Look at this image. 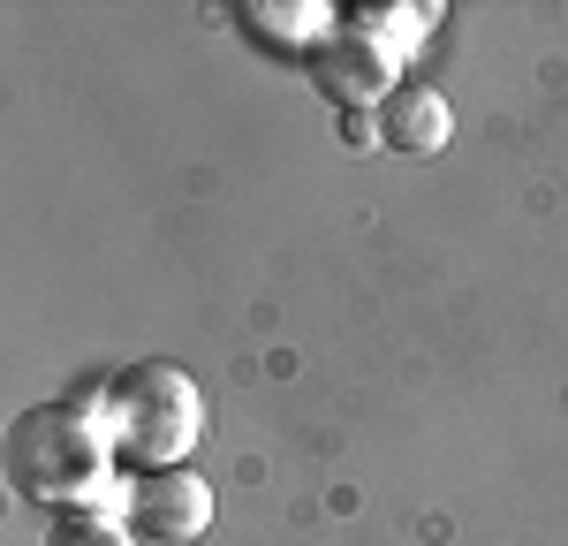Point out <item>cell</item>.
I'll use <instances>...</instances> for the list:
<instances>
[{"mask_svg": "<svg viewBox=\"0 0 568 546\" xmlns=\"http://www.w3.org/2000/svg\"><path fill=\"white\" fill-rule=\"evenodd\" d=\"M114 433H106V403L91 395H53V403L16 410L8 425V486L39 508H91L114 478Z\"/></svg>", "mask_w": 568, "mask_h": 546, "instance_id": "cell-1", "label": "cell"}, {"mask_svg": "<svg viewBox=\"0 0 568 546\" xmlns=\"http://www.w3.org/2000/svg\"><path fill=\"white\" fill-rule=\"evenodd\" d=\"M106 433H114V455L130 463L136 478L144 471H175L190 463L197 433H205V387L168 357H144V364H122L106 387Z\"/></svg>", "mask_w": 568, "mask_h": 546, "instance_id": "cell-2", "label": "cell"}, {"mask_svg": "<svg viewBox=\"0 0 568 546\" xmlns=\"http://www.w3.org/2000/svg\"><path fill=\"white\" fill-rule=\"evenodd\" d=\"M130 532L152 546H190L205 539V524H213V486L190 471V463H175V471H144L130 486Z\"/></svg>", "mask_w": 568, "mask_h": 546, "instance_id": "cell-3", "label": "cell"}, {"mask_svg": "<svg viewBox=\"0 0 568 546\" xmlns=\"http://www.w3.org/2000/svg\"><path fill=\"white\" fill-rule=\"evenodd\" d=\"M304 61H311V84L326 91L342 114H372V99H387V91H394V61L364 39L356 23H334Z\"/></svg>", "mask_w": 568, "mask_h": 546, "instance_id": "cell-4", "label": "cell"}, {"mask_svg": "<svg viewBox=\"0 0 568 546\" xmlns=\"http://www.w3.org/2000/svg\"><path fill=\"white\" fill-rule=\"evenodd\" d=\"M455 130V114H447V99L433 84H394L379 99V144L387 152H409V160H433L439 144Z\"/></svg>", "mask_w": 568, "mask_h": 546, "instance_id": "cell-5", "label": "cell"}, {"mask_svg": "<svg viewBox=\"0 0 568 546\" xmlns=\"http://www.w3.org/2000/svg\"><path fill=\"white\" fill-rule=\"evenodd\" d=\"M342 23H356L364 39L387 53V61H402V53L417 46V31H425V8H379V16H372V8H356V16H342Z\"/></svg>", "mask_w": 568, "mask_h": 546, "instance_id": "cell-6", "label": "cell"}, {"mask_svg": "<svg viewBox=\"0 0 568 546\" xmlns=\"http://www.w3.org/2000/svg\"><path fill=\"white\" fill-rule=\"evenodd\" d=\"M45 546H130V524H114L99 508H69V516H53Z\"/></svg>", "mask_w": 568, "mask_h": 546, "instance_id": "cell-7", "label": "cell"}, {"mask_svg": "<svg viewBox=\"0 0 568 546\" xmlns=\"http://www.w3.org/2000/svg\"><path fill=\"white\" fill-rule=\"evenodd\" d=\"M372 136H379V122H372V114H342V144H356V152H364Z\"/></svg>", "mask_w": 568, "mask_h": 546, "instance_id": "cell-8", "label": "cell"}]
</instances>
